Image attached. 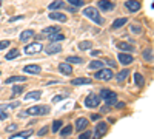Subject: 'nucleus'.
<instances>
[{"label": "nucleus", "mask_w": 154, "mask_h": 139, "mask_svg": "<svg viewBox=\"0 0 154 139\" xmlns=\"http://www.w3.org/2000/svg\"><path fill=\"white\" fill-rule=\"evenodd\" d=\"M83 16L88 17V19H91V20H93L94 23H97V25H102V23H103V19H102V16L99 14V9L94 8V6L85 8V9H83Z\"/></svg>", "instance_id": "1"}, {"label": "nucleus", "mask_w": 154, "mask_h": 139, "mask_svg": "<svg viewBox=\"0 0 154 139\" xmlns=\"http://www.w3.org/2000/svg\"><path fill=\"white\" fill-rule=\"evenodd\" d=\"M49 107L48 105H34V107H29L26 111V116H45L49 113Z\"/></svg>", "instance_id": "2"}, {"label": "nucleus", "mask_w": 154, "mask_h": 139, "mask_svg": "<svg viewBox=\"0 0 154 139\" xmlns=\"http://www.w3.org/2000/svg\"><path fill=\"white\" fill-rule=\"evenodd\" d=\"M94 77L99 79V81H111L114 77V73L111 68H100L96 74H94Z\"/></svg>", "instance_id": "3"}, {"label": "nucleus", "mask_w": 154, "mask_h": 139, "mask_svg": "<svg viewBox=\"0 0 154 139\" xmlns=\"http://www.w3.org/2000/svg\"><path fill=\"white\" fill-rule=\"evenodd\" d=\"M100 100H102V99H100L99 94L91 93V94H88L86 99H85V107H88V108H96V107L100 105Z\"/></svg>", "instance_id": "4"}, {"label": "nucleus", "mask_w": 154, "mask_h": 139, "mask_svg": "<svg viewBox=\"0 0 154 139\" xmlns=\"http://www.w3.org/2000/svg\"><path fill=\"white\" fill-rule=\"evenodd\" d=\"M43 49V45L40 42H32L25 46V54H37Z\"/></svg>", "instance_id": "5"}, {"label": "nucleus", "mask_w": 154, "mask_h": 139, "mask_svg": "<svg viewBox=\"0 0 154 139\" xmlns=\"http://www.w3.org/2000/svg\"><path fill=\"white\" fill-rule=\"evenodd\" d=\"M106 130H108V125L105 124V122H102V121H99V124L96 125V133H94V139H99V137H102L105 133H106Z\"/></svg>", "instance_id": "6"}, {"label": "nucleus", "mask_w": 154, "mask_h": 139, "mask_svg": "<svg viewBox=\"0 0 154 139\" xmlns=\"http://www.w3.org/2000/svg\"><path fill=\"white\" fill-rule=\"evenodd\" d=\"M60 51H62V45H59V43H49V45L45 46V53H46L48 56L57 54V53H60Z\"/></svg>", "instance_id": "7"}, {"label": "nucleus", "mask_w": 154, "mask_h": 139, "mask_svg": "<svg viewBox=\"0 0 154 139\" xmlns=\"http://www.w3.org/2000/svg\"><path fill=\"white\" fill-rule=\"evenodd\" d=\"M119 62L122 65H131L134 62V57L130 54V53H120L119 54Z\"/></svg>", "instance_id": "8"}, {"label": "nucleus", "mask_w": 154, "mask_h": 139, "mask_svg": "<svg viewBox=\"0 0 154 139\" xmlns=\"http://www.w3.org/2000/svg\"><path fill=\"white\" fill-rule=\"evenodd\" d=\"M97 6H99V9L100 11H112L114 9V3L112 2H109V0H99V3H97Z\"/></svg>", "instance_id": "9"}, {"label": "nucleus", "mask_w": 154, "mask_h": 139, "mask_svg": "<svg viewBox=\"0 0 154 139\" xmlns=\"http://www.w3.org/2000/svg\"><path fill=\"white\" fill-rule=\"evenodd\" d=\"M40 67L38 65H35V64H29V65H25L23 67V73L25 74H38L40 73Z\"/></svg>", "instance_id": "10"}, {"label": "nucleus", "mask_w": 154, "mask_h": 139, "mask_svg": "<svg viewBox=\"0 0 154 139\" xmlns=\"http://www.w3.org/2000/svg\"><path fill=\"white\" fill-rule=\"evenodd\" d=\"M59 71L62 74H65V76H71L72 74V67H71V64H68V62H62V64L59 65Z\"/></svg>", "instance_id": "11"}, {"label": "nucleus", "mask_w": 154, "mask_h": 139, "mask_svg": "<svg viewBox=\"0 0 154 139\" xmlns=\"http://www.w3.org/2000/svg\"><path fill=\"white\" fill-rule=\"evenodd\" d=\"M125 8L130 11V12H136V11L140 9V3L136 2V0H128V2L125 3Z\"/></svg>", "instance_id": "12"}, {"label": "nucleus", "mask_w": 154, "mask_h": 139, "mask_svg": "<svg viewBox=\"0 0 154 139\" xmlns=\"http://www.w3.org/2000/svg\"><path fill=\"white\" fill-rule=\"evenodd\" d=\"M49 19L51 20H57V22H66L68 19H66V16L65 14H63V12H57V11H53V12H51V14H49Z\"/></svg>", "instance_id": "13"}, {"label": "nucleus", "mask_w": 154, "mask_h": 139, "mask_svg": "<svg viewBox=\"0 0 154 139\" xmlns=\"http://www.w3.org/2000/svg\"><path fill=\"white\" fill-rule=\"evenodd\" d=\"M88 127V119L86 118H79L75 121V130L77 131H83Z\"/></svg>", "instance_id": "14"}, {"label": "nucleus", "mask_w": 154, "mask_h": 139, "mask_svg": "<svg viewBox=\"0 0 154 139\" xmlns=\"http://www.w3.org/2000/svg\"><path fill=\"white\" fill-rule=\"evenodd\" d=\"M48 39H49L51 43H57V42H62L63 39H65V34H63L62 31L60 33H54V34H49Z\"/></svg>", "instance_id": "15"}, {"label": "nucleus", "mask_w": 154, "mask_h": 139, "mask_svg": "<svg viewBox=\"0 0 154 139\" xmlns=\"http://www.w3.org/2000/svg\"><path fill=\"white\" fill-rule=\"evenodd\" d=\"M40 96H42L40 90H34V91H29L28 94H25V100H37L40 99Z\"/></svg>", "instance_id": "16"}, {"label": "nucleus", "mask_w": 154, "mask_h": 139, "mask_svg": "<svg viewBox=\"0 0 154 139\" xmlns=\"http://www.w3.org/2000/svg\"><path fill=\"white\" fill-rule=\"evenodd\" d=\"M100 99H111V97H116V96H117V94H116L114 91H111V90H108V88H103V90H100Z\"/></svg>", "instance_id": "17"}, {"label": "nucleus", "mask_w": 154, "mask_h": 139, "mask_svg": "<svg viewBox=\"0 0 154 139\" xmlns=\"http://www.w3.org/2000/svg\"><path fill=\"white\" fill-rule=\"evenodd\" d=\"M71 84L72 85H89L91 84V79L89 77H74L71 81Z\"/></svg>", "instance_id": "18"}, {"label": "nucleus", "mask_w": 154, "mask_h": 139, "mask_svg": "<svg viewBox=\"0 0 154 139\" xmlns=\"http://www.w3.org/2000/svg\"><path fill=\"white\" fill-rule=\"evenodd\" d=\"M126 22H128V19H126V17H119V19H116V20L112 22L111 28H112V30H117V28L123 27V25H125Z\"/></svg>", "instance_id": "19"}, {"label": "nucleus", "mask_w": 154, "mask_h": 139, "mask_svg": "<svg viewBox=\"0 0 154 139\" xmlns=\"http://www.w3.org/2000/svg\"><path fill=\"white\" fill-rule=\"evenodd\" d=\"M34 37V31L32 30H26V31H23L22 34H20V40L22 42H28V40H31Z\"/></svg>", "instance_id": "20"}, {"label": "nucleus", "mask_w": 154, "mask_h": 139, "mask_svg": "<svg viewBox=\"0 0 154 139\" xmlns=\"http://www.w3.org/2000/svg\"><path fill=\"white\" fill-rule=\"evenodd\" d=\"M14 82H26V77L25 76H11L5 81V84H14Z\"/></svg>", "instance_id": "21"}, {"label": "nucleus", "mask_w": 154, "mask_h": 139, "mask_svg": "<svg viewBox=\"0 0 154 139\" xmlns=\"http://www.w3.org/2000/svg\"><path fill=\"white\" fill-rule=\"evenodd\" d=\"M25 91V87L23 85H14L12 87V93H11V99L12 97H17L19 94H22Z\"/></svg>", "instance_id": "22"}, {"label": "nucleus", "mask_w": 154, "mask_h": 139, "mask_svg": "<svg viewBox=\"0 0 154 139\" xmlns=\"http://www.w3.org/2000/svg\"><path fill=\"white\" fill-rule=\"evenodd\" d=\"M117 46H119V49H120L122 53H125V51L131 53L133 49H134V46H133V45H130V43H125V42H120V43H117Z\"/></svg>", "instance_id": "23"}, {"label": "nucleus", "mask_w": 154, "mask_h": 139, "mask_svg": "<svg viewBox=\"0 0 154 139\" xmlns=\"http://www.w3.org/2000/svg\"><path fill=\"white\" fill-rule=\"evenodd\" d=\"M128 74H130V70H122V71H120L117 76H116V81H117L119 84H122L123 81H126Z\"/></svg>", "instance_id": "24"}, {"label": "nucleus", "mask_w": 154, "mask_h": 139, "mask_svg": "<svg viewBox=\"0 0 154 139\" xmlns=\"http://www.w3.org/2000/svg\"><path fill=\"white\" fill-rule=\"evenodd\" d=\"M48 8H49V11H57L59 8H65V3H63V0H56Z\"/></svg>", "instance_id": "25"}, {"label": "nucleus", "mask_w": 154, "mask_h": 139, "mask_svg": "<svg viewBox=\"0 0 154 139\" xmlns=\"http://www.w3.org/2000/svg\"><path fill=\"white\" fill-rule=\"evenodd\" d=\"M88 68L89 70H100V68H103V62L102 60H93V62H89Z\"/></svg>", "instance_id": "26"}, {"label": "nucleus", "mask_w": 154, "mask_h": 139, "mask_svg": "<svg viewBox=\"0 0 154 139\" xmlns=\"http://www.w3.org/2000/svg\"><path fill=\"white\" fill-rule=\"evenodd\" d=\"M134 82H136V85H137V87H143V84H145L143 76L140 74V73H136V74H134Z\"/></svg>", "instance_id": "27"}, {"label": "nucleus", "mask_w": 154, "mask_h": 139, "mask_svg": "<svg viewBox=\"0 0 154 139\" xmlns=\"http://www.w3.org/2000/svg\"><path fill=\"white\" fill-rule=\"evenodd\" d=\"M142 56H143V59H145V60L151 62V60H152V48H146V49H143Z\"/></svg>", "instance_id": "28"}, {"label": "nucleus", "mask_w": 154, "mask_h": 139, "mask_svg": "<svg viewBox=\"0 0 154 139\" xmlns=\"http://www.w3.org/2000/svg\"><path fill=\"white\" fill-rule=\"evenodd\" d=\"M59 133H60L62 137H66V136H69L72 133V127H71V125H66V127H63L62 131H59Z\"/></svg>", "instance_id": "29"}, {"label": "nucleus", "mask_w": 154, "mask_h": 139, "mask_svg": "<svg viewBox=\"0 0 154 139\" xmlns=\"http://www.w3.org/2000/svg\"><path fill=\"white\" fill-rule=\"evenodd\" d=\"M66 62L68 64H82L83 59L79 56H69V57H66Z\"/></svg>", "instance_id": "30"}, {"label": "nucleus", "mask_w": 154, "mask_h": 139, "mask_svg": "<svg viewBox=\"0 0 154 139\" xmlns=\"http://www.w3.org/2000/svg\"><path fill=\"white\" fill-rule=\"evenodd\" d=\"M19 54H20V51H19V49H17V48H12L11 51L6 54V59H8V60H12V59H16Z\"/></svg>", "instance_id": "31"}, {"label": "nucleus", "mask_w": 154, "mask_h": 139, "mask_svg": "<svg viewBox=\"0 0 154 139\" xmlns=\"http://www.w3.org/2000/svg\"><path fill=\"white\" fill-rule=\"evenodd\" d=\"M60 128H62V121H60V119L54 121V122H53V127H51L53 133H59V131H60Z\"/></svg>", "instance_id": "32"}, {"label": "nucleus", "mask_w": 154, "mask_h": 139, "mask_svg": "<svg viewBox=\"0 0 154 139\" xmlns=\"http://www.w3.org/2000/svg\"><path fill=\"white\" fill-rule=\"evenodd\" d=\"M31 134H32V130H26V131H22V133H17V134H12L11 139L12 137H29Z\"/></svg>", "instance_id": "33"}, {"label": "nucleus", "mask_w": 154, "mask_h": 139, "mask_svg": "<svg viewBox=\"0 0 154 139\" xmlns=\"http://www.w3.org/2000/svg\"><path fill=\"white\" fill-rule=\"evenodd\" d=\"M43 33L49 36V34H54V33H60V28L59 27H48V28L43 30Z\"/></svg>", "instance_id": "34"}, {"label": "nucleus", "mask_w": 154, "mask_h": 139, "mask_svg": "<svg viewBox=\"0 0 154 139\" xmlns=\"http://www.w3.org/2000/svg\"><path fill=\"white\" fill-rule=\"evenodd\" d=\"M91 46H93V43L91 42H80L79 43V49H82V51H86V49H91Z\"/></svg>", "instance_id": "35"}, {"label": "nucleus", "mask_w": 154, "mask_h": 139, "mask_svg": "<svg viewBox=\"0 0 154 139\" xmlns=\"http://www.w3.org/2000/svg\"><path fill=\"white\" fill-rule=\"evenodd\" d=\"M68 3H71V6L79 8V6H83V0H68Z\"/></svg>", "instance_id": "36"}, {"label": "nucleus", "mask_w": 154, "mask_h": 139, "mask_svg": "<svg viewBox=\"0 0 154 139\" xmlns=\"http://www.w3.org/2000/svg\"><path fill=\"white\" fill-rule=\"evenodd\" d=\"M93 136V131H89V130H86V131H83L80 136H79V139H89Z\"/></svg>", "instance_id": "37"}, {"label": "nucleus", "mask_w": 154, "mask_h": 139, "mask_svg": "<svg viewBox=\"0 0 154 139\" xmlns=\"http://www.w3.org/2000/svg\"><path fill=\"white\" fill-rule=\"evenodd\" d=\"M116 102H117V96L111 97V99H106V107H112V105H116Z\"/></svg>", "instance_id": "38"}, {"label": "nucleus", "mask_w": 154, "mask_h": 139, "mask_svg": "<svg viewBox=\"0 0 154 139\" xmlns=\"http://www.w3.org/2000/svg\"><path fill=\"white\" fill-rule=\"evenodd\" d=\"M131 33L140 34V33H142V27H139V25H133V27H131Z\"/></svg>", "instance_id": "39"}, {"label": "nucleus", "mask_w": 154, "mask_h": 139, "mask_svg": "<svg viewBox=\"0 0 154 139\" xmlns=\"http://www.w3.org/2000/svg\"><path fill=\"white\" fill-rule=\"evenodd\" d=\"M9 45H11L9 40H2V42H0V51H2V49H5V48H8Z\"/></svg>", "instance_id": "40"}, {"label": "nucleus", "mask_w": 154, "mask_h": 139, "mask_svg": "<svg viewBox=\"0 0 154 139\" xmlns=\"http://www.w3.org/2000/svg\"><path fill=\"white\" fill-rule=\"evenodd\" d=\"M6 107H8V108H17V107H20V102H17V100H14V102L8 104Z\"/></svg>", "instance_id": "41"}, {"label": "nucleus", "mask_w": 154, "mask_h": 139, "mask_svg": "<svg viewBox=\"0 0 154 139\" xmlns=\"http://www.w3.org/2000/svg\"><path fill=\"white\" fill-rule=\"evenodd\" d=\"M48 130H49V127H43L40 131H37V134H38V136H45V134L48 133Z\"/></svg>", "instance_id": "42"}, {"label": "nucleus", "mask_w": 154, "mask_h": 139, "mask_svg": "<svg viewBox=\"0 0 154 139\" xmlns=\"http://www.w3.org/2000/svg\"><path fill=\"white\" fill-rule=\"evenodd\" d=\"M14 130H17V124H11L6 127V131H14Z\"/></svg>", "instance_id": "43"}, {"label": "nucleus", "mask_w": 154, "mask_h": 139, "mask_svg": "<svg viewBox=\"0 0 154 139\" xmlns=\"http://www.w3.org/2000/svg\"><path fill=\"white\" fill-rule=\"evenodd\" d=\"M89 119H91V121H94V122H97V121L100 119V115H96V113H93V115L89 116Z\"/></svg>", "instance_id": "44"}, {"label": "nucleus", "mask_w": 154, "mask_h": 139, "mask_svg": "<svg viewBox=\"0 0 154 139\" xmlns=\"http://www.w3.org/2000/svg\"><path fill=\"white\" fill-rule=\"evenodd\" d=\"M66 96L65 94H60V96H56L54 99H53V102H59V100H62V99H65Z\"/></svg>", "instance_id": "45"}, {"label": "nucleus", "mask_w": 154, "mask_h": 139, "mask_svg": "<svg viewBox=\"0 0 154 139\" xmlns=\"http://www.w3.org/2000/svg\"><path fill=\"white\" fill-rule=\"evenodd\" d=\"M116 108H119V110L125 108V102H116Z\"/></svg>", "instance_id": "46"}, {"label": "nucleus", "mask_w": 154, "mask_h": 139, "mask_svg": "<svg viewBox=\"0 0 154 139\" xmlns=\"http://www.w3.org/2000/svg\"><path fill=\"white\" fill-rule=\"evenodd\" d=\"M22 19H23V16H16V17H11L9 22H17V20H22Z\"/></svg>", "instance_id": "47"}, {"label": "nucleus", "mask_w": 154, "mask_h": 139, "mask_svg": "<svg viewBox=\"0 0 154 139\" xmlns=\"http://www.w3.org/2000/svg\"><path fill=\"white\" fill-rule=\"evenodd\" d=\"M66 9H68L69 12H77V8H75V6H68Z\"/></svg>", "instance_id": "48"}, {"label": "nucleus", "mask_w": 154, "mask_h": 139, "mask_svg": "<svg viewBox=\"0 0 154 139\" xmlns=\"http://www.w3.org/2000/svg\"><path fill=\"white\" fill-rule=\"evenodd\" d=\"M6 118H8L6 113H5V111H0V119H6Z\"/></svg>", "instance_id": "49"}, {"label": "nucleus", "mask_w": 154, "mask_h": 139, "mask_svg": "<svg viewBox=\"0 0 154 139\" xmlns=\"http://www.w3.org/2000/svg\"><path fill=\"white\" fill-rule=\"evenodd\" d=\"M25 116H26V113H25V111H22V113H19V118H25Z\"/></svg>", "instance_id": "50"}, {"label": "nucleus", "mask_w": 154, "mask_h": 139, "mask_svg": "<svg viewBox=\"0 0 154 139\" xmlns=\"http://www.w3.org/2000/svg\"><path fill=\"white\" fill-rule=\"evenodd\" d=\"M91 54H93V56H99V54H100V51H97V49H96V51H93Z\"/></svg>", "instance_id": "51"}, {"label": "nucleus", "mask_w": 154, "mask_h": 139, "mask_svg": "<svg viewBox=\"0 0 154 139\" xmlns=\"http://www.w3.org/2000/svg\"><path fill=\"white\" fill-rule=\"evenodd\" d=\"M108 122H111V124H114V122H116V119H114V118H109V119H108Z\"/></svg>", "instance_id": "52"}]
</instances>
